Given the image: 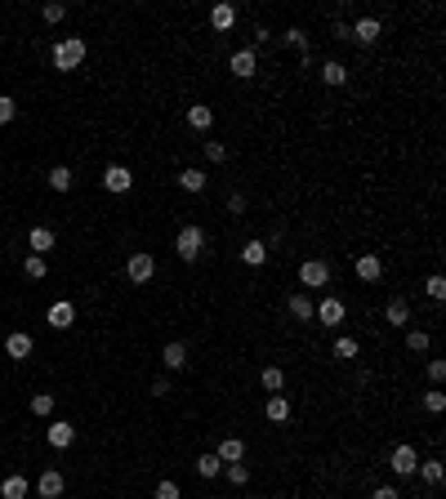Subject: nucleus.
Segmentation results:
<instances>
[{
	"instance_id": "f257e3e1",
	"label": "nucleus",
	"mask_w": 446,
	"mask_h": 499,
	"mask_svg": "<svg viewBox=\"0 0 446 499\" xmlns=\"http://www.w3.org/2000/svg\"><path fill=\"white\" fill-rule=\"evenodd\" d=\"M50 59H54V67H59V72H76L85 63V41H81V36H63V41L54 45Z\"/></svg>"
},
{
	"instance_id": "f03ea898",
	"label": "nucleus",
	"mask_w": 446,
	"mask_h": 499,
	"mask_svg": "<svg viewBox=\"0 0 446 499\" xmlns=\"http://www.w3.org/2000/svg\"><path fill=\"white\" fill-rule=\"evenodd\" d=\"M174 250H179V259H183V263H196V259H201V250H205V228L183 223L179 237H174Z\"/></svg>"
},
{
	"instance_id": "7ed1b4c3",
	"label": "nucleus",
	"mask_w": 446,
	"mask_h": 499,
	"mask_svg": "<svg viewBox=\"0 0 446 499\" xmlns=\"http://www.w3.org/2000/svg\"><path fill=\"white\" fill-rule=\"evenodd\" d=\"M388 468H393L397 477H411L415 468H420V450L415 446H393L388 450Z\"/></svg>"
},
{
	"instance_id": "20e7f679",
	"label": "nucleus",
	"mask_w": 446,
	"mask_h": 499,
	"mask_svg": "<svg viewBox=\"0 0 446 499\" xmlns=\"http://www.w3.org/2000/svg\"><path fill=\"white\" fill-rule=\"evenodd\" d=\"M152 272H156V259H152L148 250H134L125 263V277L134 281V286H143V281H152Z\"/></svg>"
},
{
	"instance_id": "39448f33",
	"label": "nucleus",
	"mask_w": 446,
	"mask_h": 499,
	"mask_svg": "<svg viewBox=\"0 0 446 499\" xmlns=\"http://www.w3.org/2000/svg\"><path fill=\"white\" fill-rule=\"evenodd\" d=\"M227 67H232V76H241V81H250L254 72H259V54L250 50V45H241V50L227 59Z\"/></svg>"
},
{
	"instance_id": "423d86ee",
	"label": "nucleus",
	"mask_w": 446,
	"mask_h": 499,
	"mask_svg": "<svg viewBox=\"0 0 446 499\" xmlns=\"http://www.w3.org/2000/svg\"><path fill=\"white\" fill-rule=\"evenodd\" d=\"M299 281H303V286H312V290L326 286V281H330V263H326V259H308V263H299Z\"/></svg>"
},
{
	"instance_id": "0eeeda50",
	"label": "nucleus",
	"mask_w": 446,
	"mask_h": 499,
	"mask_svg": "<svg viewBox=\"0 0 446 499\" xmlns=\"http://www.w3.org/2000/svg\"><path fill=\"white\" fill-rule=\"evenodd\" d=\"M379 32H384V23H379V18H357V23L348 27V36H353L357 45H375Z\"/></svg>"
},
{
	"instance_id": "6e6552de",
	"label": "nucleus",
	"mask_w": 446,
	"mask_h": 499,
	"mask_svg": "<svg viewBox=\"0 0 446 499\" xmlns=\"http://www.w3.org/2000/svg\"><path fill=\"white\" fill-rule=\"evenodd\" d=\"M103 187H108V192H130V187H134V174H130L125 165H108L103 169Z\"/></svg>"
},
{
	"instance_id": "1a4fd4ad",
	"label": "nucleus",
	"mask_w": 446,
	"mask_h": 499,
	"mask_svg": "<svg viewBox=\"0 0 446 499\" xmlns=\"http://www.w3.org/2000/svg\"><path fill=\"white\" fill-rule=\"evenodd\" d=\"M32 335H27V330H14V335H5V352L9 357H14V361H27V357H32Z\"/></svg>"
},
{
	"instance_id": "9d476101",
	"label": "nucleus",
	"mask_w": 446,
	"mask_h": 499,
	"mask_svg": "<svg viewBox=\"0 0 446 499\" xmlns=\"http://www.w3.org/2000/svg\"><path fill=\"white\" fill-rule=\"evenodd\" d=\"M312 321H321V326H339V321H344V304H339V299H321L317 312H312Z\"/></svg>"
},
{
	"instance_id": "9b49d317",
	"label": "nucleus",
	"mask_w": 446,
	"mask_h": 499,
	"mask_svg": "<svg viewBox=\"0 0 446 499\" xmlns=\"http://www.w3.org/2000/svg\"><path fill=\"white\" fill-rule=\"evenodd\" d=\"M45 437H50V446H54V450H68L72 441H76V428H72L68 419H59V423H50V432H45Z\"/></svg>"
},
{
	"instance_id": "f8f14e48",
	"label": "nucleus",
	"mask_w": 446,
	"mask_h": 499,
	"mask_svg": "<svg viewBox=\"0 0 446 499\" xmlns=\"http://www.w3.org/2000/svg\"><path fill=\"white\" fill-rule=\"evenodd\" d=\"M36 491H41V499H59L63 495V473L59 468H45L41 482H36Z\"/></svg>"
},
{
	"instance_id": "ddd939ff",
	"label": "nucleus",
	"mask_w": 446,
	"mask_h": 499,
	"mask_svg": "<svg viewBox=\"0 0 446 499\" xmlns=\"http://www.w3.org/2000/svg\"><path fill=\"white\" fill-rule=\"evenodd\" d=\"M214 455H219L223 464H241V459H245V441H241V437H223Z\"/></svg>"
},
{
	"instance_id": "4468645a",
	"label": "nucleus",
	"mask_w": 446,
	"mask_h": 499,
	"mask_svg": "<svg viewBox=\"0 0 446 499\" xmlns=\"http://www.w3.org/2000/svg\"><path fill=\"white\" fill-rule=\"evenodd\" d=\"M384 321L402 330V326L411 321V304H406V299H388V308H384Z\"/></svg>"
},
{
	"instance_id": "2eb2a0df",
	"label": "nucleus",
	"mask_w": 446,
	"mask_h": 499,
	"mask_svg": "<svg viewBox=\"0 0 446 499\" xmlns=\"http://www.w3.org/2000/svg\"><path fill=\"white\" fill-rule=\"evenodd\" d=\"M72 321H76V308L68 304V299H59V304L50 308V326H54V330H68Z\"/></svg>"
},
{
	"instance_id": "dca6fc26",
	"label": "nucleus",
	"mask_w": 446,
	"mask_h": 499,
	"mask_svg": "<svg viewBox=\"0 0 446 499\" xmlns=\"http://www.w3.org/2000/svg\"><path fill=\"white\" fill-rule=\"evenodd\" d=\"M263 415H268L272 423H286V419H290V401L281 397V392H272V397H268V406H263Z\"/></svg>"
},
{
	"instance_id": "f3484780",
	"label": "nucleus",
	"mask_w": 446,
	"mask_h": 499,
	"mask_svg": "<svg viewBox=\"0 0 446 499\" xmlns=\"http://www.w3.org/2000/svg\"><path fill=\"white\" fill-rule=\"evenodd\" d=\"M27 246H32V254H41V259H45V250H54V232L50 228H32V232H27Z\"/></svg>"
},
{
	"instance_id": "a211bd4d",
	"label": "nucleus",
	"mask_w": 446,
	"mask_h": 499,
	"mask_svg": "<svg viewBox=\"0 0 446 499\" xmlns=\"http://www.w3.org/2000/svg\"><path fill=\"white\" fill-rule=\"evenodd\" d=\"M187 125H192V129H210L214 125V107H205V103L187 107Z\"/></svg>"
},
{
	"instance_id": "6ab92c4d",
	"label": "nucleus",
	"mask_w": 446,
	"mask_h": 499,
	"mask_svg": "<svg viewBox=\"0 0 446 499\" xmlns=\"http://www.w3.org/2000/svg\"><path fill=\"white\" fill-rule=\"evenodd\" d=\"M357 277L362 281H379L384 277V263H379L375 254H362V259H357Z\"/></svg>"
},
{
	"instance_id": "aec40b11",
	"label": "nucleus",
	"mask_w": 446,
	"mask_h": 499,
	"mask_svg": "<svg viewBox=\"0 0 446 499\" xmlns=\"http://www.w3.org/2000/svg\"><path fill=\"white\" fill-rule=\"evenodd\" d=\"M0 499H27V477H5V482H0Z\"/></svg>"
},
{
	"instance_id": "412c9836",
	"label": "nucleus",
	"mask_w": 446,
	"mask_h": 499,
	"mask_svg": "<svg viewBox=\"0 0 446 499\" xmlns=\"http://www.w3.org/2000/svg\"><path fill=\"white\" fill-rule=\"evenodd\" d=\"M161 361H165L170 370H183V365H187V348H183V343H165V352H161Z\"/></svg>"
},
{
	"instance_id": "4be33fe9",
	"label": "nucleus",
	"mask_w": 446,
	"mask_h": 499,
	"mask_svg": "<svg viewBox=\"0 0 446 499\" xmlns=\"http://www.w3.org/2000/svg\"><path fill=\"white\" fill-rule=\"evenodd\" d=\"M321 81H326V85H348V67H344V63H335V59L321 63Z\"/></svg>"
},
{
	"instance_id": "5701e85b",
	"label": "nucleus",
	"mask_w": 446,
	"mask_h": 499,
	"mask_svg": "<svg viewBox=\"0 0 446 499\" xmlns=\"http://www.w3.org/2000/svg\"><path fill=\"white\" fill-rule=\"evenodd\" d=\"M263 259H268V246H263V241H245V246H241V263H250V268H259Z\"/></svg>"
},
{
	"instance_id": "b1692460",
	"label": "nucleus",
	"mask_w": 446,
	"mask_h": 499,
	"mask_svg": "<svg viewBox=\"0 0 446 499\" xmlns=\"http://www.w3.org/2000/svg\"><path fill=\"white\" fill-rule=\"evenodd\" d=\"M179 187H183V192H205V169H183V174H179Z\"/></svg>"
},
{
	"instance_id": "393cba45",
	"label": "nucleus",
	"mask_w": 446,
	"mask_h": 499,
	"mask_svg": "<svg viewBox=\"0 0 446 499\" xmlns=\"http://www.w3.org/2000/svg\"><path fill=\"white\" fill-rule=\"evenodd\" d=\"M415 473H424V482L429 486H442V477H446V468H442V459H424Z\"/></svg>"
},
{
	"instance_id": "a878e982",
	"label": "nucleus",
	"mask_w": 446,
	"mask_h": 499,
	"mask_svg": "<svg viewBox=\"0 0 446 499\" xmlns=\"http://www.w3.org/2000/svg\"><path fill=\"white\" fill-rule=\"evenodd\" d=\"M312 312H317V308H312V299H308V295H290V317H299V321H312Z\"/></svg>"
},
{
	"instance_id": "bb28decb",
	"label": "nucleus",
	"mask_w": 446,
	"mask_h": 499,
	"mask_svg": "<svg viewBox=\"0 0 446 499\" xmlns=\"http://www.w3.org/2000/svg\"><path fill=\"white\" fill-rule=\"evenodd\" d=\"M210 23L219 27V32H227V27L236 23V9H232V5H214V9H210Z\"/></svg>"
},
{
	"instance_id": "cd10ccee",
	"label": "nucleus",
	"mask_w": 446,
	"mask_h": 499,
	"mask_svg": "<svg viewBox=\"0 0 446 499\" xmlns=\"http://www.w3.org/2000/svg\"><path fill=\"white\" fill-rule=\"evenodd\" d=\"M196 473L210 482V477H219V473H223V459H219V455H201V459H196Z\"/></svg>"
},
{
	"instance_id": "c85d7f7f",
	"label": "nucleus",
	"mask_w": 446,
	"mask_h": 499,
	"mask_svg": "<svg viewBox=\"0 0 446 499\" xmlns=\"http://www.w3.org/2000/svg\"><path fill=\"white\" fill-rule=\"evenodd\" d=\"M259 379H263V388H268V392H281V388H286V374H281V365H268Z\"/></svg>"
},
{
	"instance_id": "c756f323",
	"label": "nucleus",
	"mask_w": 446,
	"mask_h": 499,
	"mask_svg": "<svg viewBox=\"0 0 446 499\" xmlns=\"http://www.w3.org/2000/svg\"><path fill=\"white\" fill-rule=\"evenodd\" d=\"M50 187H54V192H68V187H72V169L68 165H54L50 169Z\"/></svg>"
},
{
	"instance_id": "7c9ffc66",
	"label": "nucleus",
	"mask_w": 446,
	"mask_h": 499,
	"mask_svg": "<svg viewBox=\"0 0 446 499\" xmlns=\"http://www.w3.org/2000/svg\"><path fill=\"white\" fill-rule=\"evenodd\" d=\"M23 272H27L32 281H41V277H45L50 268H45V259H41V254H27V259H23Z\"/></svg>"
},
{
	"instance_id": "2f4dec72",
	"label": "nucleus",
	"mask_w": 446,
	"mask_h": 499,
	"mask_svg": "<svg viewBox=\"0 0 446 499\" xmlns=\"http://www.w3.org/2000/svg\"><path fill=\"white\" fill-rule=\"evenodd\" d=\"M223 477L232 486H245V482H250V468H245V464H223Z\"/></svg>"
},
{
	"instance_id": "473e14b6",
	"label": "nucleus",
	"mask_w": 446,
	"mask_h": 499,
	"mask_svg": "<svg viewBox=\"0 0 446 499\" xmlns=\"http://www.w3.org/2000/svg\"><path fill=\"white\" fill-rule=\"evenodd\" d=\"M32 415H54V397H50V392H36V397H32Z\"/></svg>"
},
{
	"instance_id": "72a5a7b5",
	"label": "nucleus",
	"mask_w": 446,
	"mask_h": 499,
	"mask_svg": "<svg viewBox=\"0 0 446 499\" xmlns=\"http://www.w3.org/2000/svg\"><path fill=\"white\" fill-rule=\"evenodd\" d=\"M429 343H433L429 330H411L406 335V348H411V352H429Z\"/></svg>"
},
{
	"instance_id": "f704fd0d",
	"label": "nucleus",
	"mask_w": 446,
	"mask_h": 499,
	"mask_svg": "<svg viewBox=\"0 0 446 499\" xmlns=\"http://www.w3.org/2000/svg\"><path fill=\"white\" fill-rule=\"evenodd\" d=\"M424 295H429V299H446V277H438V272H433V277L424 281Z\"/></svg>"
},
{
	"instance_id": "c9c22d12",
	"label": "nucleus",
	"mask_w": 446,
	"mask_h": 499,
	"mask_svg": "<svg viewBox=\"0 0 446 499\" xmlns=\"http://www.w3.org/2000/svg\"><path fill=\"white\" fill-rule=\"evenodd\" d=\"M424 410L442 415V410H446V392H438V388H433V392H424Z\"/></svg>"
},
{
	"instance_id": "e433bc0d",
	"label": "nucleus",
	"mask_w": 446,
	"mask_h": 499,
	"mask_svg": "<svg viewBox=\"0 0 446 499\" xmlns=\"http://www.w3.org/2000/svg\"><path fill=\"white\" fill-rule=\"evenodd\" d=\"M14 116H18V103L9 98V94H0V125H9Z\"/></svg>"
},
{
	"instance_id": "4c0bfd02",
	"label": "nucleus",
	"mask_w": 446,
	"mask_h": 499,
	"mask_svg": "<svg viewBox=\"0 0 446 499\" xmlns=\"http://www.w3.org/2000/svg\"><path fill=\"white\" fill-rule=\"evenodd\" d=\"M41 18H45V23H63V18H68V5H59V0H54V5L41 9Z\"/></svg>"
},
{
	"instance_id": "58836bf2",
	"label": "nucleus",
	"mask_w": 446,
	"mask_h": 499,
	"mask_svg": "<svg viewBox=\"0 0 446 499\" xmlns=\"http://www.w3.org/2000/svg\"><path fill=\"white\" fill-rule=\"evenodd\" d=\"M156 499H183V491H179V482H156Z\"/></svg>"
},
{
	"instance_id": "ea45409f",
	"label": "nucleus",
	"mask_w": 446,
	"mask_h": 499,
	"mask_svg": "<svg viewBox=\"0 0 446 499\" xmlns=\"http://www.w3.org/2000/svg\"><path fill=\"white\" fill-rule=\"evenodd\" d=\"M335 357L353 361V357H357V339H335Z\"/></svg>"
},
{
	"instance_id": "a19ab883",
	"label": "nucleus",
	"mask_w": 446,
	"mask_h": 499,
	"mask_svg": "<svg viewBox=\"0 0 446 499\" xmlns=\"http://www.w3.org/2000/svg\"><path fill=\"white\" fill-rule=\"evenodd\" d=\"M286 45H290V50H308V36H303L299 27H290V32H286Z\"/></svg>"
},
{
	"instance_id": "79ce46f5",
	"label": "nucleus",
	"mask_w": 446,
	"mask_h": 499,
	"mask_svg": "<svg viewBox=\"0 0 446 499\" xmlns=\"http://www.w3.org/2000/svg\"><path fill=\"white\" fill-rule=\"evenodd\" d=\"M205 156H210V161H227V147L223 143H205Z\"/></svg>"
},
{
	"instance_id": "37998d69",
	"label": "nucleus",
	"mask_w": 446,
	"mask_h": 499,
	"mask_svg": "<svg viewBox=\"0 0 446 499\" xmlns=\"http://www.w3.org/2000/svg\"><path fill=\"white\" fill-rule=\"evenodd\" d=\"M429 379H433V383L446 379V361H429Z\"/></svg>"
},
{
	"instance_id": "c03bdc74",
	"label": "nucleus",
	"mask_w": 446,
	"mask_h": 499,
	"mask_svg": "<svg viewBox=\"0 0 446 499\" xmlns=\"http://www.w3.org/2000/svg\"><path fill=\"white\" fill-rule=\"evenodd\" d=\"M227 210H232V214H245V196L232 192V196H227Z\"/></svg>"
},
{
	"instance_id": "a18cd8bd",
	"label": "nucleus",
	"mask_w": 446,
	"mask_h": 499,
	"mask_svg": "<svg viewBox=\"0 0 446 499\" xmlns=\"http://www.w3.org/2000/svg\"><path fill=\"white\" fill-rule=\"evenodd\" d=\"M371 499H402V491H397V486H379Z\"/></svg>"
},
{
	"instance_id": "49530a36",
	"label": "nucleus",
	"mask_w": 446,
	"mask_h": 499,
	"mask_svg": "<svg viewBox=\"0 0 446 499\" xmlns=\"http://www.w3.org/2000/svg\"><path fill=\"white\" fill-rule=\"evenodd\" d=\"M0 335H5V321H0Z\"/></svg>"
}]
</instances>
